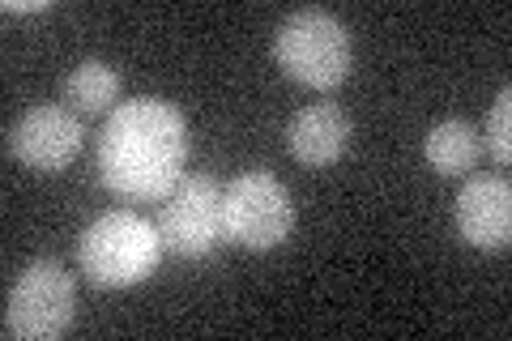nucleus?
Returning <instances> with one entry per match:
<instances>
[{"mask_svg":"<svg viewBox=\"0 0 512 341\" xmlns=\"http://www.w3.org/2000/svg\"><path fill=\"white\" fill-rule=\"evenodd\" d=\"M274 56L286 77L312 90H333L342 86L355 60L350 47V30L325 9H295L282 18L274 30Z\"/></svg>","mask_w":512,"mask_h":341,"instance_id":"nucleus-3","label":"nucleus"},{"mask_svg":"<svg viewBox=\"0 0 512 341\" xmlns=\"http://www.w3.org/2000/svg\"><path fill=\"white\" fill-rule=\"evenodd\" d=\"M163 261V235L158 226L146 222L141 214H116L94 218L82 239H77V265H82L86 282L103 286V290H120V286H137Z\"/></svg>","mask_w":512,"mask_h":341,"instance_id":"nucleus-2","label":"nucleus"},{"mask_svg":"<svg viewBox=\"0 0 512 341\" xmlns=\"http://www.w3.org/2000/svg\"><path fill=\"white\" fill-rule=\"evenodd\" d=\"M43 9H52L47 0H9L5 13H43Z\"/></svg>","mask_w":512,"mask_h":341,"instance_id":"nucleus-13","label":"nucleus"},{"mask_svg":"<svg viewBox=\"0 0 512 341\" xmlns=\"http://www.w3.org/2000/svg\"><path fill=\"white\" fill-rule=\"evenodd\" d=\"M423 158L436 175H466L478 162V133L466 120H440L423 141Z\"/></svg>","mask_w":512,"mask_h":341,"instance_id":"nucleus-11","label":"nucleus"},{"mask_svg":"<svg viewBox=\"0 0 512 341\" xmlns=\"http://www.w3.org/2000/svg\"><path fill=\"white\" fill-rule=\"evenodd\" d=\"M222 188L214 175H184L175 192L163 201L158 214V235L163 248L175 256H210L222 239H227V218H222Z\"/></svg>","mask_w":512,"mask_h":341,"instance_id":"nucleus-6","label":"nucleus"},{"mask_svg":"<svg viewBox=\"0 0 512 341\" xmlns=\"http://www.w3.org/2000/svg\"><path fill=\"white\" fill-rule=\"evenodd\" d=\"M188 167V120L167 99H128L99 133V180L111 197L150 205L167 201Z\"/></svg>","mask_w":512,"mask_h":341,"instance_id":"nucleus-1","label":"nucleus"},{"mask_svg":"<svg viewBox=\"0 0 512 341\" xmlns=\"http://www.w3.org/2000/svg\"><path fill=\"white\" fill-rule=\"evenodd\" d=\"M350 120L338 103H312L291 116L286 124V150L303 167H333L346 154Z\"/></svg>","mask_w":512,"mask_h":341,"instance_id":"nucleus-9","label":"nucleus"},{"mask_svg":"<svg viewBox=\"0 0 512 341\" xmlns=\"http://www.w3.org/2000/svg\"><path fill=\"white\" fill-rule=\"evenodd\" d=\"M86 145V128L77 120V111L60 107V103H39L9 128V154L22 167L39 171V175H56L82 154Z\"/></svg>","mask_w":512,"mask_h":341,"instance_id":"nucleus-7","label":"nucleus"},{"mask_svg":"<svg viewBox=\"0 0 512 341\" xmlns=\"http://www.w3.org/2000/svg\"><path fill=\"white\" fill-rule=\"evenodd\" d=\"M487 150L491 158L500 162V167H508L512 162V90L504 86L500 94H495V103L487 111Z\"/></svg>","mask_w":512,"mask_h":341,"instance_id":"nucleus-12","label":"nucleus"},{"mask_svg":"<svg viewBox=\"0 0 512 341\" xmlns=\"http://www.w3.org/2000/svg\"><path fill=\"white\" fill-rule=\"evenodd\" d=\"M222 218H227V239L252 252H269L286 243L299 222L291 192L269 171L235 175L222 192Z\"/></svg>","mask_w":512,"mask_h":341,"instance_id":"nucleus-5","label":"nucleus"},{"mask_svg":"<svg viewBox=\"0 0 512 341\" xmlns=\"http://www.w3.org/2000/svg\"><path fill=\"white\" fill-rule=\"evenodd\" d=\"M77 316V282L60 261H30L5 299V337L56 341Z\"/></svg>","mask_w":512,"mask_h":341,"instance_id":"nucleus-4","label":"nucleus"},{"mask_svg":"<svg viewBox=\"0 0 512 341\" xmlns=\"http://www.w3.org/2000/svg\"><path fill=\"white\" fill-rule=\"evenodd\" d=\"M461 239L478 252H504L512 243V188L495 175H478L453 201Z\"/></svg>","mask_w":512,"mask_h":341,"instance_id":"nucleus-8","label":"nucleus"},{"mask_svg":"<svg viewBox=\"0 0 512 341\" xmlns=\"http://www.w3.org/2000/svg\"><path fill=\"white\" fill-rule=\"evenodd\" d=\"M120 99V73L107 60H82L64 77V103L77 116H103Z\"/></svg>","mask_w":512,"mask_h":341,"instance_id":"nucleus-10","label":"nucleus"}]
</instances>
